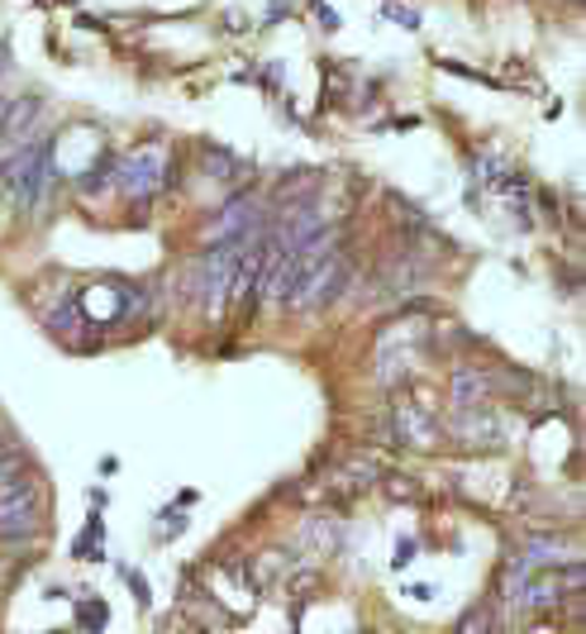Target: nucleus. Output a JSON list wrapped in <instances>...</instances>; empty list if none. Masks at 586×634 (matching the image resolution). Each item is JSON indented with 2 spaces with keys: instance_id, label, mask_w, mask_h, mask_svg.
I'll list each match as a JSON object with an SVG mask.
<instances>
[{
  "instance_id": "f257e3e1",
  "label": "nucleus",
  "mask_w": 586,
  "mask_h": 634,
  "mask_svg": "<svg viewBox=\"0 0 586 634\" xmlns=\"http://www.w3.org/2000/svg\"><path fill=\"white\" fill-rule=\"evenodd\" d=\"M291 258V296L287 310H325L329 300L339 296L343 277H348V253L339 248V239H329L320 229L310 244H300Z\"/></svg>"
},
{
  "instance_id": "f03ea898",
  "label": "nucleus",
  "mask_w": 586,
  "mask_h": 634,
  "mask_svg": "<svg viewBox=\"0 0 586 634\" xmlns=\"http://www.w3.org/2000/svg\"><path fill=\"white\" fill-rule=\"evenodd\" d=\"M110 177L120 182V192L130 196L134 205L153 201V196L167 186V144H144V149L124 153V157H120V167L110 172Z\"/></svg>"
},
{
  "instance_id": "7ed1b4c3",
  "label": "nucleus",
  "mask_w": 586,
  "mask_h": 634,
  "mask_svg": "<svg viewBox=\"0 0 586 634\" xmlns=\"http://www.w3.org/2000/svg\"><path fill=\"white\" fill-rule=\"evenodd\" d=\"M34 534H43L39 491H10V497H0V539L20 544V539H34Z\"/></svg>"
},
{
  "instance_id": "20e7f679",
  "label": "nucleus",
  "mask_w": 586,
  "mask_h": 634,
  "mask_svg": "<svg viewBox=\"0 0 586 634\" xmlns=\"http://www.w3.org/2000/svg\"><path fill=\"white\" fill-rule=\"evenodd\" d=\"M263 225H258V201L253 196H234L225 211H219V219H215V239H253Z\"/></svg>"
},
{
  "instance_id": "39448f33",
  "label": "nucleus",
  "mask_w": 586,
  "mask_h": 634,
  "mask_svg": "<svg viewBox=\"0 0 586 634\" xmlns=\"http://www.w3.org/2000/svg\"><path fill=\"white\" fill-rule=\"evenodd\" d=\"M395 434H401L405 443H415V449H434L439 443V425L424 406H395Z\"/></svg>"
},
{
  "instance_id": "423d86ee",
  "label": "nucleus",
  "mask_w": 586,
  "mask_h": 634,
  "mask_svg": "<svg viewBox=\"0 0 586 634\" xmlns=\"http://www.w3.org/2000/svg\"><path fill=\"white\" fill-rule=\"evenodd\" d=\"M43 101L39 96H20V101H6V115H0V144H24L29 124L39 120Z\"/></svg>"
},
{
  "instance_id": "0eeeda50",
  "label": "nucleus",
  "mask_w": 586,
  "mask_h": 634,
  "mask_svg": "<svg viewBox=\"0 0 586 634\" xmlns=\"http://www.w3.org/2000/svg\"><path fill=\"white\" fill-rule=\"evenodd\" d=\"M482 396H486V377H482V368H458V372H453V406H458V410L482 406Z\"/></svg>"
},
{
  "instance_id": "6e6552de",
  "label": "nucleus",
  "mask_w": 586,
  "mask_h": 634,
  "mask_svg": "<svg viewBox=\"0 0 586 634\" xmlns=\"http://www.w3.org/2000/svg\"><path fill=\"white\" fill-rule=\"evenodd\" d=\"M105 621H110L105 601H82V606H76V625H86V630H101Z\"/></svg>"
},
{
  "instance_id": "1a4fd4ad",
  "label": "nucleus",
  "mask_w": 586,
  "mask_h": 634,
  "mask_svg": "<svg viewBox=\"0 0 586 634\" xmlns=\"http://www.w3.org/2000/svg\"><path fill=\"white\" fill-rule=\"evenodd\" d=\"M491 625V611L486 606H472L467 615H463V621H458V630H463V634H472V630H486Z\"/></svg>"
},
{
  "instance_id": "9d476101",
  "label": "nucleus",
  "mask_w": 586,
  "mask_h": 634,
  "mask_svg": "<svg viewBox=\"0 0 586 634\" xmlns=\"http://www.w3.org/2000/svg\"><path fill=\"white\" fill-rule=\"evenodd\" d=\"M387 14H391V20L401 24V29H420V10H410V6H395V0H391Z\"/></svg>"
},
{
  "instance_id": "9b49d317",
  "label": "nucleus",
  "mask_w": 586,
  "mask_h": 634,
  "mask_svg": "<svg viewBox=\"0 0 586 634\" xmlns=\"http://www.w3.org/2000/svg\"><path fill=\"white\" fill-rule=\"evenodd\" d=\"M395 567H405V563H415V539H401V544H395V559H391Z\"/></svg>"
},
{
  "instance_id": "f8f14e48",
  "label": "nucleus",
  "mask_w": 586,
  "mask_h": 634,
  "mask_svg": "<svg viewBox=\"0 0 586 634\" xmlns=\"http://www.w3.org/2000/svg\"><path fill=\"white\" fill-rule=\"evenodd\" d=\"M130 586H134V601H138V606H148V601H153V596H148V577H144V573H130Z\"/></svg>"
},
{
  "instance_id": "ddd939ff",
  "label": "nucleus",
  "mask_w": 586,
  "mask_h": 634,
  "mask_svg": "<svg viewBox=\"0 0 586 634\" xmlns=\"http://www.w3.org/2000/svg\"><path fill=\"white\" fill-rule=\"evenodd\" d=\"M315 10H320V20H325V29H339V14L325 6V0H315Z\"/></svg>"
}]
</instances>
